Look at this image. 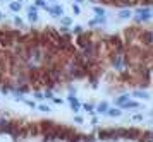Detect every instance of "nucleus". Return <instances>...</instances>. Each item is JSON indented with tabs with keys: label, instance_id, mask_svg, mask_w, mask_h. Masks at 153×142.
<instances>
[{
	"label": "nucleus",
	"instance_id": "1",
	"mask_svg": "<svg viewBox=\"0 0 153 142\" xmlns=\"http://www.w3.org/2000/svg\"><path fill=\"white\" fill-rule=\"evenodd\" d=\"M47 12H48L52 17H62L64 9H62V5H48L47 7Z\"/></svg>",
	"mask_w": 153,
	"mask_h": 142
},
{
	"label": "nucleus",
	"instance_id": "2",
	"mask_svg": "<svg viewBox=\"0 0 153 142\" xmlns=\"http://www.w3.org/2000/svg\"><path fill=\"white\" fill-rule=\"evenodd\" d=\"M26 12H28V21L29 22H36V21L40 19V15H38V9H36L35 5H28Z\"/></svg>",
	"mask_w": 153,
	"mask_h": 142
},
{
	"label": "nucleus",
	"instance_id": "3",
	"mask_svg": "<svg viewBox=\"0 0 153 142\" xmlns=\"http://www.w3.org/2000/svg\"><path fill=\"white\" fill-rule=\"evenodd\" d=\"M152 10H150V9H145V10H143V9H139L138 12H136V19L138 21H146L148 19V17H152Z\"/></svg>",
	"mask_w": 153,
	"mask_h": 142
},
{
	"label": "nucleus",
	"instance_id": "4",
	"mask_svg": "<svg viewBox=\"0 0 153 142\" xmlns=\"http://www.w3.org/2000/svg\"><path fill=\"white\" fill-rule=\"evenodd\" d=\"M9 9H10L12 12H19V10L22 9V4L21 2H17V0H12V2L9 4Z\"/></svg>",
	"mask_w": 153,
	"mask_h": 142
},
{
	"label": "nucleus",
	"instance_id": "5",
	"mask_svg": "<svg viewBox=\"0 0 153 142\" xmlns=\"http://www.w3.org/2000/svg\"><path fill=\"white\" fill-rule=\"evenodd\" d=\"M67 101L71 103V106H72V110H74V111H77V110H79V101H77V98L69 96V98H67Z\"/></svg>",
	"mask_w": 153,
	"mask_h": 142
},
{
	"label": "nucleus",
	"instance_id": "6",
	"mask_svg": "<svg viewBox=\"0 0 153 142\" xmlns=\"http://www.w3.org/2000/svg\"><path fill=\"white\" fill-rule=\"evenodd\" d=\"M33 5H35L36 9H45V10H47L48 2H47V0H35V2H33Z\"/></svg>",
	"mask_w": 153,
	"mask_h": 142
},
{
	"label": "nucleus",
	"instance_id": "7",
	"mask_svg": "<svg viewBox=\"0 0 153 142\" xmlns=\"http://www.w3.org/2000/svg\"><path fill=\"white\" fill-rule=\"evenodd\" d=\"M36 110H38V111H43V113H48L50 106H48V104H43V103H40V104H36Z\"/></svg>",
	"mask_w": 153,
	"mask_h": 142
},
{
	"label": "nucleus",
	"instance_id": "8",
	"mask_svg": "<svg viewBox=\"0 0 153 142\" xmlns=\"http://www.w3.org/2000/svg\"><path fill=\"white\" fill-rule=\"evenodd\" d=\"M91 26H97V24H105V17H102V15H98L97 19H93L90 22Z\"/></svg>",
	"mask_w": 153,
	"mask_h": 142
},
{
	"label": "nucleus",
	"instance_id": "9",
	"mask_svg": "<svg viewBox=\"0 0 153 142\" xmlns=\"http://www.w3.org/2000/svg\"><path fill=\"white\" fill-rule=\"evenodd\" d=\"M35 99H38V101H45V99H47V96H45V93H42V91H36L35 94Z\"/></svg>",
	"mask_w": 153,
	"mask_h": 142
},
{
	"label": "nucleus",
	"instance_id": "10",
	"mask_svg": "<svg viewBox=\"0 0 153 142\" xmlns=\"http://www.w3.org/2000/svg\"><path fill=\"white\" fill-rule=\"evenodd\" d=\"M12 22H14L16 26H22V24H24V21H22L21 15H14V17H12Z\"/></svg>",
	"mask_w": 153,
	"mask_h": 142
},
{
	"label": "nucleus",
	"instance_id": "11",
	"mask_svg": "<svg viewBox=\"0 0 153 142\" xmlns=\"http://www.w3.org/2000/svg\"><path fill=\"white\" fill-rule=\"evenodd\" d=\"M60 22H62L64 26H71V24H72V19H71V17H65V15H62Z\"/></svg>",
	"mask_w": 153,
	"mask_h": 142
},
{
	"label": "nucleus",
	"instance_id": "12",
	"mask_svg": "<svg viewBox=\"0 0 153 142\" xmlns=\"http://www.w3.org/2000/svg\"><path fill=\"white\" fill-rule=\"evenodd\" d=\"M93 12L97 14V15H102V17H105V10H103V9H100V7H93Z\"/></svg>",
	"mask_w": 153,
	"mask_h": 142
},
{
	"label": "nucleus",
	"instance_id": "13",
	"mask_svg": "<svg viewBox=\"0 0 153 142\" xmlns=\"http://www.w3.org/2000/svg\"><path fill=\"white\" fill-rule=\"evenodd\" d=\"M22 103H24V104H28L29 108H35V110H36V103L33 101V99H28V98H26V99H24Z\"/></svg>",
	"mask_w": 153,
	"mask_h": 142
},
{
	"label": "nucleus",
	"instance_id": "14",
	"mask_svg": "<svg viewBox=\"0 0 153 142\" xmlns=\"http://www.w3.org/2000/svg\"><path fill=\"white\" fill-rule=\"evenodd\" d=\"M129 15H131V12H129V10H122V12L119 14V17H122V19H126V17H129Z\"/></svg>",
	"mask_w": 153,
	"mask_h": 142
},
{
	"label": "nucleus",
	"instance_id": "15",
	"mask_svg": "<svg viewBox=\"0 0 153 142\" xmlns=\"http://www.w3.org/2000/svg\"><path fill=\"white\" fill-rule=\"evenodd\" d=\"M52 103H53V104H64L62 99H60V98H55V96L52 98Z\"/></svg>",
	"mask_w": 153,
	"mask_h": 142
},
{
	"label": "nucleus",
	"instance_id": "16",
	"mask_svg": "<svg viewBox=\"0 0 153 142\" xmlns=\"http://www.w3.org/2000/svg\"><path fill=\"white\" fill-rule=\"evenodd\" d=\"M72 10H74V14L81 12V9H79V5H77V4H74V5H72Z\"/></svg>",
	"mask_w": 153,
	"mask_h": 142
},
{
	"label": "nucleus",
	"instance_id": "17",
	"mask_svg": "<svg viewBox=\"0 0 153 142\" xmlns=\"http://www.w3.org/2000/svg\"><path fill=\"white\" fill-rule=\"evenodd\" d=\"M108 115H112V116H117V115H119V110H110V111H108Z\"/></svg>",
	"mask_w": 153,
	"mask_h": 142
},
{
	"label": "nucleus",
	"instance_id": "18",
	"mask_svg": "<svg viewBox=\"0 0 153 142\" xmlns=\"http://www.w3.org/2000/svg\"><path fill=\"white\" fill-rule=\"evenodd\" d=\"M81 31H83V27H81V26H76V27H74V33H76V34H81Z\"/></svg>",
	"mask_w": 153,
	"mask_h": 142
},
{
	"label": "nucleus",
	"instance_id": "19",
	"mask_svg": "<svg viewBox=\"0 0 153 142\" xmlns=\"http://www.w3.org/2000/svg\"><path fill=\"white\" fill-rule=\"evenodd\" d=\"M105 110H107V104H100V106H98V111H105Z\"/></svg>",
	"mask_w": 153,
	"mask_h": 142
},
{
	"label": "nucleus",
	"instance_id": "20",
	"mask_svg": "<svg viewBox=\"0 0 153 142\" xmlns=\"http://www.w3.org/2000/svg\"><path fill=\"white\" fill-rule=\"evenodd\" d=\"M2 19H5V14H4L2 10H0V21H2Z\"/></svg>",
	"mask_w": 153,
	"mask_h": 142
},
{
	"label": "nucleus",
	"instance_id": "21",
	"mask_svg": "<svg viewBox=\"0 0 153 142\" xmlns=\"http://www.w3.org/2000/svg\"><path fill=\"white\" fill-rule=\"evenodd\" d=\"M17 2H21V4H22V0H17Z\"/></svg>",
	"mask_w": 153,
	"mask_h": 142
},
{
	"label": "nucleus",
	"instance_id": "22",
	"mask_svg": "<svg viewBox=\"0 0 153 142\" xmlns=\"http://www.w3.org/2000/svg\"><path fill=\"white\" fill-rule=\"evenodd\" d=\"M0 2H5V0H0Z\"/></svg>",
	"mask_w": 153,
	"mask_h": 142
}]
</instances>
